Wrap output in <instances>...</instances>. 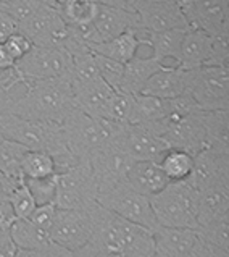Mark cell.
<instances>
[{
    "label": "cell",
    "instance_id": "1",
    "mask_svg": "<svg viewBox=\"0 0 229 257\" xmlns=\"http://www.w3.org/2000/svg\"><path fill=\"white\" fill-rule=\"evenodd\" d=\"M75 108V94L70 79H23V83L10 91V104L5 113L62 124Z\"/></svg>",
    "mask_w": 229,
    "mask_h": 257
},
{
    "label": "cell",
    "instance_id": "2",
    "mask_svg": "<svg viewBox=\"0 0 229 257\" xmlns=\"http://www.w3.org/2000/svg\"><path fill=\"white\" fill-rule=\"evenodd\" d=\"M92 234L91 241L107 257H152L153 231L131 223L113 212L92 204L89 209Z\"/></svg>",
    "mask_w": 229,
    "mask_h": 257
},
{
    "label": "cell",
    "instance_id": "3",
    "mask_svg": "<svg viewBox=\"0 0 229 257\" xmlns=\"http://www.w3.org/2000/svg\"><path fill=\"white\" fill-rule=\"evenodd\" d=\"M126 124L107 118H94L75 108L62 123L68 151L79 160H87L105 146L121 138Z\"/></svg>",
    "mask_w": 229,
    "mask_h": 257
},
{
    "label": "cell",
    "instance_id": "4",
    "mask_svg": "<svg viewBox=\"0 0 229 257\" xmlns=\"http://www.w3.org/2000/svg\"><path fill=\"white\" fill-rule=\"evenodd\" d=\"M0 135L4 139L18 143L29 151H44L52 159H62L73 154L66 148L62 124L34 121L13 113L0 115Z\"/></svg>",
    "mask_w": 229,
    "mask_h": 257
},
{
    "label": "cell",
    "instance_id": "5",
    "mask_svg": "<svg viewBox=\"0 0 229 257\" xmlns=\"http://www.w3.org/2000/svg\"><path fill=\"white\" fill-rule=\"evenodd\" d=\"M153 217L158 226L165 228L197 230V202L198 191L186 181L168 183L158 194L149 197Z\"/></svg>",
    "mask_w": 229,
    "mask_h": 257
},
{
    "label": "cell",
    "instance_id": "6",
    "mask_svg": "<svg viewBox=\"0 0 229 257\" xmlns=\"http://www.w3.org/2000/svg\"><path fill=\"white\" fill-rule=\"evenodd\" d=\"M187 89L203 112L229 110V67H200L186 70Z\"/></svg>",
    "mask_w": 229,
    "mask_h": 257
},
{
    "label": "cell",
    "instance_id": "7",
    "mask_svg": "<svg viewBox=\"0 0 229 257\" xmlns=\"http://www.w3.org/2000/svg\"><path fill=\"white\" fill-rule=\"evenodd\" d=\"M97 183L89 162H79L57 175L55 207L63 210H87L97 202Z\"/></svg>",
    "mask_w": 229,
    "mask_h": 257
},
{
    "label": "cell",
    "instance_id": "8",
    "mask_svg": "<svg viewBox=\"0 0 229 257\" xmlns=\"http://www.w3.org/2000/svg\"><path fill=\"white\" fill-rule=\"evenodd\" d=\"M97 204L107 210L113 212L115 215L128 220L131 223L144 226V228L155 230L157 228V220L153 217L152 205L149 197L139 194L132 189L126 180L118 183L116 186L110 188L103 193L97 194Z\"/></svg>",
    "mask_w": 229,
    "mask_h": 257
},
{
    "label": "cell",
    "instance_id": "9",
    "mask_svg": "<svg viewBox=\"0 0 229 257\" xmlns=\"http://www.w3.org/2000/svg\"><path fill=\"white\" fill-rule=\"evenodd\" d=\"M200 113L194 115H174L169 113L165 120L152 123L149 126L169 144L171 149H182L192 156H197L205 149V130L200 120Z\"/></svg>",
    "mask_w": 229,
    "mask_h": 257
},
{
    "label": "cell",
    "instance_id": "10",
    "mask_svg": "<svg viewBox=\"0 0 229 257\" xmlns=\"http://www.w3.org/2000/svg\"><path fill=\"white\" fill-rule=\"evenodd\" d=\"M15 68L25 79H54L71 75V55L62 47L34 46Z\"/></svg>",
    "mask_w": 229,
    "mask_h": 257
},
{
    "label": "cell",
    "instance_id": "11",
    "mask_svg": "<svg viewBox=\"0 0 229 257\" xmlns=\"http://www.w3.org/2000/svg\"><path fill=\"white\" fill-rule=\"evenodd\" d=\"M92 222L89 210H63L57 209L54 225L50 228V241L75 252L91 241Z\"/></svg>",
    "mask_w": 229,
    "mask_h": 257
},
{
    "label": "cell",
    "instance_id": "12",
    "mask_svg": "<svg viewBox=\"0 0 229 257\" xmlns=\"http://www.w3.org/2000/svg\"><path fill=\"white\" fill-rule=\"evenodd\" d=\"M89 164L99 193H103L126 180L128 170L134 164V160L124 152L118 139L116 143L108 144L99 152H95L89 159Z\"/></svg>",
    "mask_w": 229,
    "mask_h": 257
},
{
    "label": "cell",
    "instance_id": "13",
    "mask_svg": "<svg viewBox=\"0 0 229 257\" xmlns=\"http://www.w3.org/2000/svg\"><path fill=\"white\" fill-rule=\"evenodd\" d=\"M197 191L211 186H229V151L205 148L194 156V167L186 180Z\"/></svg>",
    "mask_w": 229,
    "mask_h": 257
},
{
    "label": "cell",
    "instance_id": "14",
    "mask_svg": "<svg viewBox=\"0 0 229 257\" xmlns=\"http://www.w3.org/2000/svg\"><path fill=\"white\" fill-rule=\"evenodd\" d=\"M129 29H140V21L137 13L100 5L99 15L92 23V26L83 29V31H78V29H75V31L89 46V44L107 42L116 38V36L129 31Z\"/></svg>",
    "mask_w": 229,
    "mask_h": 257
},
{
    "label": "cell",
    "instance_id": "15",
    "mask_svg": "<svg viewBox=\"0 0 229 257\" xmlns=\"http://www.w3.org/2000/svg\"><path fill=\"white\" fill-rule=\"evenodd\" d=\"M20 33L29 38L34 46L62 47L68 34V25L63 21L57 9L44 5L31 18L20 23Z\"/></svg>",
    "mask_w": 229,
    "mask_h": 257
},
{
    "label": "cell",
    "instance_id": "16",
    "mask_svg": "<svg viewBox=\"0 0 229 257\" xmlns=\"http://www.w3.org/2000/svg\"><path fill=\"white\" fill-rule=\"evenodd\" d=\"M120 144L134 162L158 164L160 159L171 149L149 124H126L120 138Z\"/></svg>",
    "mask_w": 229,
    "mask_h": 257
},
{
    "label": "cell",
    "instance_id": "17",
    "mask_svg": "<svg viewBox=\"0 0 229 257\" xmlns=\"http://www.w3.org/2000/svg\"><path fill=\"white\" fill-rule=\"evenodd\" d=\"M140 29L147 33H163L169 29H189L186 17L174 0H150L137 10Z\"/></svg>",
    "mask_w": 229,
    "mask_h": 257
},
{
    "label": "cell",
    "instance_id": "18",
    "mask_svg": "<svg viewBox=\"0 0 229 257\" xmlns=\"http://www.w3.org/2000/svg\"><path fill=\"white\" fill-rule=\"evenodd\" d=\"M189 28L200 29L205 34H229V0H202L195 5L187 20Z\"/></svg>",
    "mask_w": 229,
    "mask_h": 257
},
{
    "label": "cell",
    "instance_id": "19",
    "mask_svg": "<svg viewBox=\"0 0 229 257\" xmlns=\"http://www.w3.org/2000/svg\"><path fill=\"white\" fill-rule=\"evenodd\" d=\"M197 241V230L157 226L153 230L152 257H189Z\"/></svg>",
    "mask_w": 229,
    "mask_h": 257
},
{
    "label": "cell",
    "instance_id": "20",
    "mask_svg": "<svg viewBox=\"0 0 229 257\" xmlns=\"http://www.w3.org/2000/svg\"><path fill=\"white\" fill-rule=\"evenodd\" d=\"M71 87L78 110L89 116H94V118H105L108 102L115 91L102 78L97 81Z\"/></svg>",
    "mask_w": 229,
    "mask_h": 257
},
{
    "label": "cell",
    "instance_id": "21",
    "mask_svg": "<svg viewBox=\"0 0 229 257\" xmlns=\"http://www.w3.org/2000/svg\"><path fill=\"white\" fill-rule=\"evenodd\" d=\"M187 89V78L186 70L179 67H163L155 75L150 76L149 81L145 83L140 94L152 95L163 100H171L186 94Z\"/></svg>",
    "mask_w": 229,
    "mask_h": 257
},
{
    "label": "cell",
    "instance_id": "22",
    "mask_svg": "<svg viewBox=\"0 0 229 257\" xmlns=\"http://www.w3.org/2000/svg\"><path fill=\"white\" fill-rule=\"evenodd\" d=\"M187 29H169L163 33H147L142 29V41L144 46L150 47V57L160 62L165 67L166 60H173V67H178L179 63V52H181V42Z\"/></svg>",
    "mask_w": 229,
    "mask_h": 257
},
{
    "label": "cell",
    "instance_id": "23",
    "mask_svg": "<svg viewBox=\"0 0 229 257\" xmlns=\"http://www.w3.org/2000/svg\"><path fill=\"white\" fill-rule=\"evenodd\" d=\"M142 46V29H129V31L116 36V38L107 42L89 44V49L94 54L112 58V60L124 65L139 54V49Z\"/></svg>",
    "mask_w": 229,
    "mask_h": 257
},
{
    "label": "cell",
    "instance_id": "24",
    "mask_svg": "<svg viewBox=\"0 0 229 257\" xmlns=\"http://www.w3.org/2000/svg\"><path fill=\"white\" fill-rule=\"evenodd\" d=\"M126 183L145 197L158 194L168 186V178L157 162H134L126 175Z\"/></svg>",
    "mask_w": 229,
    "mask_h": 257
},
{
    "label": "cell",
    "instance_id": "25",
    "mask_svg": "<svg viewBox=\"0 0 229 257\" xmlns=\"http://www.w3.org/2000/svg\"><path fill=\"white\" fill-rule=\"evenodd\" d=\"M211 54V36L200 29L189 28L181 42L179 63L182 70H194L205 67Z\"/></svg>",
    "mask_w": 229,
    "mask_h": 257
},
{
    "label": "cell",
    "instance_id": "26",
    "mask_svg": "<svg viewBox=\"0 0 229 257\" xmlns=\"http://www.w3.org/2000/svg\"><path fill=\"white\" fill-rule=\"evenodd\" d=\"M229 217V186H211L198 191L197 223L206 225L215 220Z\"/></svg>",
    "mask_w": 229,
    "mask_h": 257
},
{
    "label": "cell",
    "instance_id": "27",
    "mask_svg": "<svg viewBox=\"0 0 229 257\" xmlns=\"http://www.w3.org/2000/svg\"><path fill=\"white\" fill-rule=\"evenodd\" d=\"M163 67L165 65L157 62L153 57L150 55L144 57L137 54L128 63H124V73H123L120 92H126L132 95L140 94V91H142L145 83L150 79V76L155 75V73Z\"/></svg>",
    "mask_w": 229,
    "mask_h": 257
},
{
    "label": "cell",
    "instance_id": "28",
    "mask_svg": "<svg viewBox=\"0 0 229 257\" xmlns=\"http://www.w3.org/2000/svg\"><path fill=\"white\" fill-rule=\"evenodd\" d=\"M100 10L95 0H65L58 9V13L70 28L83 31L92 26Z\"/></svg>",
    "mask_w": 229,
    "mask_h": 257
},
{
    "label": "cell",
    "instance_id": "29",
    "mask_svg": "<svg viewBox=\"0 0 229 257\" xmlns=\"http://www.w3.org/2000/svg\"><path fill=\"white\" fill-rule=\"evenodd\" d=\"M200 120L205 130V148L229 151V110H215V112H202Z\"/></svg>",
    "mask_w": 229,
    "mask_h": 257
},
{
    "label": "cell",
    "instance_id": "30",
    "mask_svg": "<svg viewBox=\"0 0 229 257\" xmlns=\"http://www.w3.org/2000/svg\"><path fill=\"white\" fill-rule=\"evenodd\" d=\"M10 239L17 249H33V251H44L52 241L49 233L39 230L29 220L17 218L10 226Z\"/></svg>",
    "mask_w": 229,
    "mask_h": 257
},
{
    "label": "cell",
    "instance_id": "31",
    "mask_svg": "<svg viewBox=\"0 0 229 257\" xmlns=\"http://www.w3.org/2000/svg\"><path fill=\"white\" fill-rule=\"evenodd\" d=\"M169 115V100L145 94L134 95V112L131 124H152L165 120Z\"/></svg>",
    "mask_w": 229,
    "mask_h": 257
},
{
    "label": "cell",
    "instance_id": "32",
    "mask_svg": "<svg viewBox=\"0 0 229 257\" xmlns=\"http://www.w3.org/2000/svg\"><path fill=\"white\" fill-rule=\"evenodd\" d=\"M169 183L186 181L194 167V156L182 149H169L158 162Z\"/></svg>",
    "mask_w": 229,
    "mask_h": 257
},
{
    "label": "cell",
    "instance_id": "33",
    "mask_svg": "<svg viewBox=\"0 0 229 257\" xmlns=\"http://www.w3.org/2000/svg\"><path fill=\"white\" fill-rule=\"evenodd\" d=\"M28 151L29 149H26L25 146L9 141V139H4L0 143V172L17 185L25 181L23 172H21V160Z\"/></svg>",
    "mask_w": 229,
    "mask_h": 257
},
{
    "label": "cell",
    "instance_id": "34",
    "mask_svg": "<svg viewBox=\"0 0 229 257\" xmlns=\"http://www.w3.org/2000/svg\"><path fill=\"white\" fill-rule=\"evenodd\" d=\"M21 172L25 180L46 178V176L55 175L54 159L44 151H28L21 160Z\"/></svg>",
    "mask_w": 229,
    "mask_h": 257
},
{
    "label": "cell",
    "instance_id": "35",
    "mask_svg": "<svg viewBox=\"0 0 229 257\" xmlns=\"http://www.w3.org/2000/svg\"><path fill=\"white\" fill-rule=\"evenodd\" d=\"M132 112H134V95L115 91L108 102L105 118L121 124H131Z\"/></svg>",
    "mask_w": 229,
    "mask_h": 257
},
{
    "label": "cell",
    "instance_id": "36",
    "mask_svg": "<svg viewBox=\"0 0 229 257\" xmlns=\"http://www.w3.org/2000/svg\"><path fill=\"white\" fill-rule=\"evenodd\" d=\"M227 231H229V217L215 220V222H210L197 228L198 238L205 241L206 244L223 249V251H229Z\"/></svg>",
    "mask_w": 229,
    "mask_h": 257
},
{
    "label": "cell",
    "instance_id": "37",
    "mask_svg": "<svg viewBox=\"0 0 229 257\" xmlns=\"http://www.w3.org/2000/svg\"><path fill=\"white\" fill-rule=\"evenodd\" d=\"M29 193L33 194L36 205L54 204L57 196V175H50L46 178L25 180Z\"/></svg>",
    "mask_w": 229,
    "mask_h": 257
},
{
    "label": "cell",
    "instance_id": "38",
    "mask_svg": "<svg viewBox=\"0 0 229 257\" xmlns=\"http://www.w3.org/2000/svg\"><path fill=\"white\" fill-rule=\"evenodd\" d=\"M9 202L12 205V210H13L15 217L21 218V220H26V218L31 217L34 209L38 207L34 202V197L31 193H29V189H28L25 181L21 183V185L13 188V191L9 196Z\"/></svg>",
    "mask_w": 229,
    "mask_h": 257
},
{
    "label": "cell",
    "instance_id": "39",
    "mask_svg": "<svg viewBox=\"0 0 229 257\" xmlns=\"http://www.w3.org/2000/svg\"><path fill=\"white\" fill-rule=\"evenodd\" d=\"M94 58H95V65H97L100 78L112 87L113 91H120L123 73H124V65L116 60H112V58L99 55V54H94Z\"/></svg>",
    "mask_w": 229,
    "mask_h": 257
},
{
    "label": "cell",
    "instance_id": "40",
    "mask_svg": "<svg viewBox=\"0 0 229 257\" xmlns=\"http://www.w3.org/2000/svg\"><path fill=\"white\" fill-rule=\"evenodd\" d=\"M44 5L46 4L41 2V0H10V2L0 7V10L7 12L18 23H23L28 18H31L39 9H42Z\"/></svg>",
    "mask_w": 229,
    "mask_h": 257
},
{
    "label": "cell",
    "instance_id": "41",
    "mask_svg": "<svg viewBox=\"0 0 229 257\" xmlns=\"http://www.w3.org/2000/svg\"><path fill=\"white\" fill-rule=\"evenodd\" d=\"M229 34H219L211 38V54L205 67H227L229 65Z\"/></svg>",
    "mask_w": 229,
    "mask_h": 257
},
{
    "label": "cell",
    "instance_id": "42",
    "mask_svg": "<svg viewBox=\"0 0 229 257\" xmlns=\"http://www.w3.org/2000/svg\"><path fill=\"white\" fill-rule=\"evenodd\" d=\"M4 47L7 52H9V55L15 60V63H17L34 47V44L29 41V38H26L23 33L18 31V33L12 34L10 38L4 42Z\"/></svg>",
    "mask_w": 229,
    "mask_h": 257
},
{
    "label": "cell",
    "instance_id": "43",
    "mask_svg": "<svg viewBox=\"0 0 229 257\" xmlns=\"http://www.w3.org/2000/svg\"><path fill=\"white\" fill-rule=\"evenodd\" d=\"M55 215H57L55 204H46V205H38L28 220L34 226H38L39 230L50 233V228H52V225H54Z\"/></svg>",
    "mask_w": 229,
    "mask_h": 257
},
{
    "label": "cell",
    "instance_id": "44",
    "mask_svg": "<svg viewBox=\"0 0 229 257\" xmlns=\"http://www.w3.org/2000/svg\"><path fill=\"white\" fill-rule=\"evenodd\" d=\"M20 31V23L9 13L0 10V44H4L12 34Z\"/></svg>",
    "mask_w": 229,
    "mask_h": 257
},
{
    "label": "cell",
    "instance_id": "45",
    "mask_svg": "<svg viewBox=\"0 0 229 257\" xmlns=\"http://www.w3.org/2000/svg\"><path fill=\"white\" fill-rule=\"evenodd\" d=\"M189 257H229V251H223V249H218L215 246L206 244L205 241L198 238L195 247L192 249V252Z\"/></svg>",
    "mask_w": 229,
    "mask_h": 257
},
{
    "label": "cell",
    "instance_id": "46",
    "mask_svg": "<svg viewBox=\"0 0 229 257\" xmlns=\"http://www.w3.org/2000/svg\"><path fill=\"white\" fill-rule=\"evenodd\" d=\"M15 220H17V217H15V214H13L9 199L0 201V233L9 234L10 226L13 225Z\"/></svg>",
    "mask_w": 229,
    "mask_h": 257
},
{
    "label": "cell",
    "instance_id": "47",
    "mask_svg": "<svg viewBox=\"0 0 229 257\" xmlns=\"http://www.w3.org/2000/svg\"><path fill=\"white\" fill-rule=\"evenodd\" d=\"M73 257H107V255L103 254L97 246H94L92 243H87L83 247L76 249V251L73 252Z\"/></svg>",
    "mask_w": 229,
    "mask_h": 257
},
{
    "label": "cell",
    "instance_id": "48",
    "mask_svg": "<svg viewBox=\"0 0 229 257\" xmlns=\"http://www.w3.org/2000/svg\"><path fill=\"white\" fill-rule=\"evenodd\" d=\"M20 185H21V183H20ZM15 186H18L17 183H13L10 178H7V176L0 172V201L9 199V196H10V193L13 191Z\"/></svg>",
    "mask_w": 229,
    "mask_h": 257
},
{
    "label": "cell",
    "instance_id": "49",
    "mask_svg": "<svg viewBox=\"0 0 229 257\" xmlns=\"http://www.w3.org/2000/svg\"><path fill=\"white\" fill-rule=\"evenodd\" d=\"M44 257H73V252L62 246L50 243L46 249H44Z\"/></svg>",
    "mask_w": 229,
    "mask_h": 257
},
{
    "label": "cell",
    "instance_id": "50",
    "mask_svg": "<svg viewBox=\"0 0 229 257\" xmlns=\"http://www.w3.org/2000/svg\"><path fill=\"white\" fill-rule=\"evenodd\" d=\"M15 60L9 55V52L5 50L4 47V44H0V71H4V70H10L15 67Z\"/></svg>",
    "mask_w": 229,
    "mask_h": 257
},
{
    "label": "cell",
    "instance_id": "51",
    "mask_svg": "<svg viewBox=\"0 0 229 257\" xmlns=\"http://www.w3.org/2000/svg\"><path fill=\"white\" fill-rule=\"evenodd\" d=\"M10 104V92H7L2 86H0V115L7 112Z\"/></svg>",
    "mask_w": 229,
    "mask_h": 257
},
{
    "label": "cell",
    "instance_id": "52",
    "mask_svg": "<svg viewBox=\"0 0 229 257\" xmlns=\"http://www.w3.org/2000/svg\"><path fill=\"white\" fill-rule=\"evenodd\" d=\"M147 2H150V0H123L126 10L134 12V13H137V10L140 9V7H142L144 4H147Z\"/></svg>",
    "mask_w": 229,
    "mask_h": 257
},
{
    "label": "cell",
    "instance_id": "53",
    "mask_svg": "<svg viewBox=\"0 0 229 257\" xmlns=\"http://www.w3.org/2000/svg\"><path fill=\"white\" fill-rule=\"evenodd\" d=\"M15 252H17V246L12 243V239L4 246H0V257H13Z\"/></svg>",
    "mask_w": 229,
    "mask_h": 257
},
{
    "label": "cell",
    "instance_id": "54",
    "mask_svg": "<svg viewBox=\"0 0 229 257\" xmlns=\"http://www.w3.org/2000/svg\"><path fill=\"white\" fill-rule=\"evenodd\" d=\"M13 257H44V251H33V249H17Z\"/></svg>",
    "mask_w": 229,
    "mask_h": 257
},
{
    "label": "cell",
    "instance_id": "55",
    "mask_svg": "<svg viewBox=\"0 0 229 257\" xmlns=\"http://www.w3.org/2000/svg\"><path fill=\"white\" fill-rule=\"evenodd\" d=\"M99 5H103V7H113V9H123L126 10V7H124L123 0H95Z\"/></svg>",
    "mask_w": 229,
    "mask_h": 257
},
{
    "label": "cell",
    "instance_id": "56",
    "mask_svg": "<svg viewBox=\"0 0 229 257\" xmlns=\"http://www.w3.org/2000/svg\"><path fill=\"white\" fill-rule=\"evenodd\" d=\"M10 241V234H5V233H0V246H4L5 243Z\"/></svg>",
    "mask_w": 229,
    "mask_h": 257
},
{
    "label": "cell",
    "instance_id": "57",
    "mask_svg": "<svg viewBox=\"0 0 229 257\" xmlns=\"http://www.w3.org/2000/svg\"><path fill=\"white\" fill-rule=\"evenodd\" d=\"M7 2H10V0H0V7H2L4 4H7Z\"/></svg>",
    "mask_w": 229,
    "mask_h": 257
},
{
    "label": "cell",
    "instance_id": "58",
    "mask_svg": "<svg viewBox=\"0 0 229 257\" xmlns=\"http://www.w3.org/2000/svg\"><path fill=\"white\" fill-rule=\"evenodd\" d=\"M4 141V138H2V135H0V143H2Z\"/></svg>",
    "mask_w": 229,
    "mask_h": 257
},
{
    "label": "cell",
    "instance_id": "59",
    "mask_svg": "<svg viewBox=\"0 0 229 257\" xmlns=\"http://www.w3.org/2000/svg\"><path fill=\"white\" fill-rule=\"evenodd\" d=\"M155 2H158V0H155Z\"/></svg>",
    "mask_w": 229,
    "mask_h": 257
}]
</instances>
